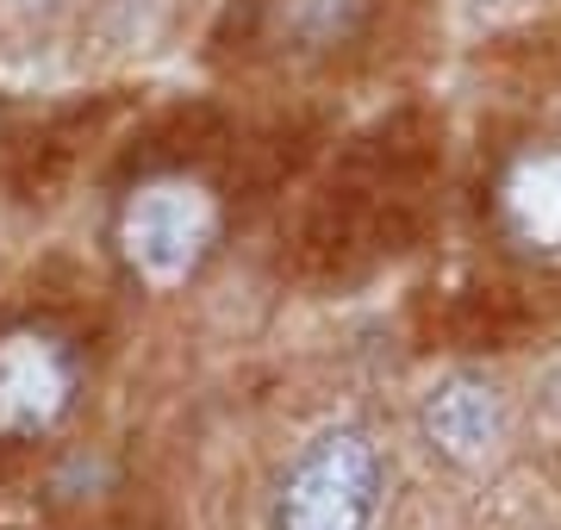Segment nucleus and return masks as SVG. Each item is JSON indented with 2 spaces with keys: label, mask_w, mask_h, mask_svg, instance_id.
I'll return each mask as SVG.
<instances>
[{
  "label": "nucleus",
  "mask_w": 561,
  "mask_h": 530,
  "mask_svg": "<svg viewBox=\"0 0 561 530\" xmlns=\"http://www.w3.org/2000/svg\"><path fill=\"white\" fill-rule=\"evenodd\" d=\"M500 224L512 244L561 256V143L524 150L500 175Z\"/></svg>",
  "instance_id": "nucleus-5"
},
{
  "label": "nucleus",
  "mask_w": 561,
  "mask_h": 530,
  "mask_svg": "<svg viewBox=\"0 0 561 530\" xmlns=\"http://www.w3.org/2000/svg\"><path fill=\"white\" fill-rule=\"evenodd\" d=\"M76 349L57 331L20 325L0 337V443H38L76 406Z\"/></svg>",
  "instance_id": "nucleus-3"
},
{
  "label": "nucleus",
  "mask_w": 561,
  "mask_h": 530,
  "mask_svg": "<svg viewBox=\"0 0 561 530\" xmlns=\"http://www.w3.org/2000/svg\"><path fill=\"white\" fill-rule=\"evenodd\" d=\"M219 244V200L187 175H150L119 206V250L150 287H181Z\"/></svg>",
  "instance_id": "nucleus-2"
},
{
  "label": "nucleus",
  "mask_w": 561,
  "mask_h": 530,
  "mask_svg": "<svg viewBox=\"0 0 561 530\" xmlns=\"http://www.w3.org/2000/svg\"><path fill=\"white\" fill-rule=\"evenodd\" d=\"M362 13L368 0H275V32L300 50H331V44L356 38Z\"/></svg>",
  "instance_id": "nucleus-7"
},
{
  "label": "nucleus",
  "mask_w": 561,
  "mask_h": 530,
  "mask_svg": "<svg viewBox=\"0 0 561 530\" xmlns=\"http://www.w3.org/2000/svg\"><path fill=\"white\" fill-rule=\"evenodd\" d=\"M387 499L381 449L368 443L356 425L319 430L280 474L268 525L275 530H375Z\"/></svg>",
  "instance_id": "nucleus-1"
},
{
  "label": "nucleus",
  "mask_w": 561,
  "mask_h": 530,
  "mask_svg": "<svg viewBox=\"0 0 561 530\" xmlns=\"http://www.w3.org/2000/svg\"><path fill=\"white\" fill-rule=\"evenodd\" d=\"M419 418H424L431 449H437L443 462H456V469H481L505 443V406L481 375H449V381H437V388L424 393Z\"/></svg>",
  "instance_id": "nucleus-4"
},
{
  "label": "nucleus",
  "mask_w": 561,
  "mask_h": 530,
  "mask_svg": "<svg viewBox=\"0 0 561 530\" xmlns=\"http://www.w3.org/2000/svg\"><path fill=\"white\" fill-rule=\"evenodd\" d=\"M101 530H169L162 518H144V511H119V518H106Z\"/></svg>",
  "instance_id": "nucleus-8"
},
{
  "label": "nucleus",
  "mask_w": 561,
  "mask_h": 530,
  "mask_svg": "<svg viewBox=\"0 0 561 530\" xmlns=\"http://www.w3.org/2000/svg\"><path fill=\"white\" fill-rule=\"evenodd\" d=\"M524 331V307L505 293V287H468L449 300V319H443V337L461 349H505Z\"/></svg>",
  "instance_id": "nucleus-6"
}]
</instances>
